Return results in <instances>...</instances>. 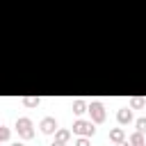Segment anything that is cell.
Wrapping results in <instances>:
<instances>
[{"label":"cell","mask_w":146,"mask_h":146,"mask_svg":"<svg viewBox=\"0 0 146 146\" xmlns=\"http://www.w3.org/2000/svg\"><path fill=\"white\" fill-rule=\"evenodd\" d=\"M73 132L80 135V137H94L96 135V128H94V121H87V119H78L73 123Z\"/></svg>","instance_id":"6da1fadb"},{"label":"cell","mask_w":146,"mask_h":146,"mask_svg":"<svg viewBox=\"0 0 146 146\" xmlns=\"http://www.w3.org/2000/svg\"><path fill=\"white\" fill-rule=\"evenodd\" d=\"M16 130H18V137H23V139H32V137H34L32 119H27V116H21V119L16 121Z\"/></svg>","instance_id":"7a4b0ae2"},{"label":"cell","mask_w":146,"mask_h":146,"mask_svg":"<svg viewBox=\"0 0 146 146\" xmlns=\"http://www.w3.org/2000/svg\"><path fill=\"white\" fill-rule=\"evenodd\" d=\"M89 114H91V121H94V123H103V121H105V107H103L98 100H94V103L89 105Z\"/></svg>","instance_id":"3957f363"},{"label":"cell","mask_w":146,"mask_h":146,"mask_svg":"<svg viewBox=\"0 0 146 146\" xmlns=\"http://www.w3.org/2000/svg\"><path fill=\"white\" fill-rule=\"evenodd\" d=\"M39 128H41V132H46V135H50V132H57L59 128H57V121L52 119V116H43L41 119V123H39Z\"/></svg>","instance_id":"277c9868"},{"label":"cell","mask_w":146,"mask_h":146,"mask_svg":"<svg viewBox=\"0 0 146 146\" xmlns=\"http://www.w3.org/2000/svg\"><path fill=\"white\" fill-rule=\"evenodd\" d=\"M116 119H119V123H121V125L130 123V121H132V110H128V107H121V110L116 112Z\"/></svg>","instance_id":"5b68a950"},{"label":"cell","mask_w":146,"mask_h":146,"mask_svg":"<svg viewBox=\"0 0 146 146\" xmlns=\"http://www.w3.org/2000/svg\"><path fill=\"white\" fill-rule=\"evenodd\" d=\"M110 139H112L114 144L125 141V132H123V128H112V130H110Z\"/></svg>","instance_id":"8992f818"},{"label":"cell","mask_w":146,"mask_h":146,"mask_svg":"<svg viewBox=\"0 0 146 146\" xmlns=\"http://www.w3.org/2000/svg\"><path fill=\"white\" fill-rule=\"evenodd\" d=\"M130 144H132V146H146L144 132H139V130H137V132H132V135H130Z\"/></svg>","instance_id":"52a82bcc"},{"label":"cell","mask_w":146,"mask_h":146,"mask_svg":"<svg viewBox=\"0 0 146 146\" xmlns=\"http://www.w3.org/2000/svg\"><path fill=\"white\" fill-rule=\"evenodd\" d=\"M73 112H75V114H84V112H89V105L78 98V100H73Z\"/></svg>","instance_id":"ba28073f"},{"label":"cell","mask_w":146,"mask_h":146,"mask_svg":"<svg viewBox=\"0 0 146 146\" xmlns=\"http://www.w3.org/2000/svg\"><path fill=\"white\" fill-rule=\"evenodd\" d=\"M39 103H41L39 96H25V98H23V105H25V107H36Z\"/></svg>","instance_id":"9c48e42d"},{"label":"cell","mask_w":146,"mask_h":146,"mask_svg":"<svg viewBox=\"0 0 146 146\" xmlns=\"http://www.w3.org/2000/svg\"><path fill=\"white\" fill-rule=\"evenodd\" d=\"M55 139H57V141H64V144H66V141L71 139V132H68V130H64V128H59V130L55 132Z\"/></svg>","instance_id":"30bf717a"},{"label":"cell","mask_w":146,"mask_h":146,"mask_svg":"<svg viewBox=\"0 0 146 146\" xmlns=\"http://www.w3.org/2000/svg\"><path fill=\"white\" fill-rule=\"evenodd\" d=\"M135 125H137V130H139V132H146V116L137 119V121H135Z\"/></svg>","instance_id":"8fae6325"},{"label":"cell","mask_w":146,"mask_h":146,"mask_svg":"<svg viewBox=\"0 0 146 146\" xmlns=\"http://www.w3.org/2000/svg\"><path fill=\"white\" fill-rule=\"evenodd\" d=\"M7 139H9V128L0 125V141H7Z\"/></svg>","instance_id":"7c38bea8"},{"label":"cell","mask_w":146,"mask_h":146,"mask_svg":"<svg viewBox=\"0 0 146 146\" xmlns=\"http://www.w3.org/2000/svg\"><path fill=\"white\" fill-rule=\"evenodd\" d=\"M130 105H132V107H144V105H146V100L137 96V98H132V100H130Z\"/></svg>","instance_id":"4fadbf2b"},{"label":"cell","mask_w":146,"mask_h":146,"mask_svg":"<svg viewBox=\"0 0 146 146\" xmlns=\"http://www.w3.org/2000/svg\"><path fill=\"white\" fill-rule=\"evenodd\" d=\"M75 146H89V137H78L75 139Z\"/></svg>","instance_id":"5bb4252c"},{"label":"cell","mask_w":146,"mask_h":146,"mask_svg":"<svg viewBox=\"0 0 146 146\" xmlns=\"http://www.w3.org/2000/svg\"><path fill=\"white\" fill-rule=\"evenodd\" d=\"M50 146H66V144H64V141H57V139H55V141H52Z\"/></svg>","instance_id":"9a60e30c"},{"label":"cell","mask_w":146,"mask_h":146,"mask_svg":"<svg viewBox=\"0 0 146 146\" xmlns=\"http://www.w3.org/2000/svg\"><path fill=\"white\" fill-rule=\"evenodd\" d=\"M119 146H132V144H128V141H121V144H119Z\"/></svg>","instance_id":"2e32d148"},{"label":"cell","mask_w":146,"mask_h":146,"mask_svg":"<svg viewBox=\"0 0 146 146\" xmlns=\"http://www.w3.org/2000/svg\"><path fill=\"white\" fill-rule=\"evenodd\" d=\"M11 146H23V144H21V141H16V144H11Z\"/></svg>","instance_id":"e0dca14e"}]
</instances>
